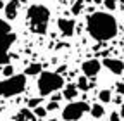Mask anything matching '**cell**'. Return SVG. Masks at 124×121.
I'll list each match as a JSON object with an SVG mask.
<instances>
[{
  "label": "cell",
  "instance_id": "cell-9",
  "mask_svg": "<svg viewBox=\"0 0 124 121\" xmlns=\"http://www.w3.org/2000/svg\"><path fill=\"white\" fill-rule=\"evenodd\" d=\"M103 66L112 74H117V76L124 73V62L121 59H103Z\"/></svg>",
  "mask_w": 124,
  "mask_h": 121
},
{
  "label": "cell",
  "instance_id": "cell-1",
  "mask_svg": "<svg viewBox=\"0 0 124 121\" xmlns=\"http://www.w3.org/2000/svg\"><path fill=\"white\" fill-rule=\"evenodd\" d=\"M86 31L97 42H108L117 35V21L112 14L93 12L86 19Z\"/></svg>",
  "mask_w": 124,
  "mask_h": 121
},
{
  "label": "cell",
  "instance_id": "cell-21",
  "mask_svg": "<svg viewBox=\"0 0 124 121\" xmlns=\"http://www.w3.org/2000/svg\"><path fill=\"white\" fill-rule=\"evenodd\" d=\"M45 109H46V111H57V109H59V104H57V102H48V105H46Z\"/></svg>",
  "mask_w": 124,
  "mask_h": 121
},
{
  "label": "cell",
  "instance_id": "cell-17",
  "mask_svg": "<svg viewBox=\"0 0 124 121\" xmlns=\"http://www.w3.org/2000/svg\"><path fill=\"white\" fill-rule=\"evenodd\" d=\"M103 5L107 10H116L117 9V0H103Z\"/></svg>",
  "mask_w": 124,
  "mask_h": 121
},
{
  "label": "cell",
  "instance_id": "cell-24",
  "mask_svg": "<svg viewBox=\"0 0 124 121\" xmlns=\"http://www.w3.org/2000/svg\"><path fill=\"white\" fill-rule=\"evenodd\" d=\"M119 116H121V118H124V105H122L121 111H119Z\"/></svg>",
  "mask_w": 124,
  "mask_h": 121
},
{
  "label": "cell",
  "instance_id": "cell-16",
  "mask_svg": "<svg viewBox=\"0 0 124 121\" xmlns=\"http://www.w3.org/2000/svg\"><path fill=\"white\" fill-rule=\"evenodd\" d=\"M71 12L74 14V16L81 14L83 12V0H76V2L72 4V7H71Z\"/></svg>",
  "mask_w": 124,
  "mask_h": 121
},
{
  "label": "cell",
  "instance_id": "cell-15",
  "mask_svg": "<svg viewBox=\"0 0 124 121\" xmlns=\"http://www.w3.org/2000/svg\"><path fill=\"white\" fill-rule=\"evenodd\" d=\"M76 86H78V90H86L90 88V83H88V78L86 76H81V78H78V83H76Z\"/></svg>",
  "mask_w": 124,
  "mask_h": 121
},
{
  "label": "cell",
  "instance_id": "cell-19",
  "mask_svg": "<svg viewBox=\"0 0 124 121\" xmlns=\"http://www.w3.org/2000/svg\"><path fill=\"white\" fill-rule=\"evenodd\" d=\"M33 114H35V116H38V118H45V116H46V109H45V107H41V105H38V107L33 111Z\"/></svg>",
  "mask_w": 124,
  "mask_h": 121
},
{
  "label": "cell",
  "instance_id": "cell-3",
  "mask_svg": "<svg viewBox=\"0 0 124 121\" xmlns=\"http://www.w3.org/2000/svg\"><path fill=\"white\" fill-rule=\"evenodd\" d=\"M64 86V78L57 73H50V71H43L38 78V92L41 97L55 94L57 90H60Z\"/></svg>",
  "mask_w": 124,
  "mask_h": 121
},
{
  "label": "cell",
  "instance_id": "cell-2",
  "mask_svg": "<svg viewBox=\"0 0 124 121\" xmlns=\"http://www.w3.org/2000/svg\"><path fill=\"white\" fill-rule=\"evenodd\" d=\"M48 21H50V10L45 5L36 4L28 9V26L33 33L45 35L46 28H48Z\"/></svg>",
  "mask_w": 124,
  "mask_h": 121
},
{
  "label": "cell",
  "instance_id": "cell-8",
  "mask_svg": "<svg viewBox=\"0 0 124 121\" xmlns=\"http://www.w3.org/2000/svg\"><path fill=\"white\" fill-rule=\"evenodd\" d=\"M59 26V31L64 35V36H72L74 35V29H76V23L74 19H66V17H60L57 21Z\"/></svg>",
  "mask_w": 124,
  "mask_h": 121
},
{
  "label": "cell",
  "instance_id": "cell-27",
  "mask_svg": "<svg viewBox=\"0 0 124 121\" xmlns=\"http://www.w3.org/2000/svg\"><path fill=\"white\" fill-rule=\"evenodd\" d=\"M121 2H124V0H121Z\"/></svg>",
  "mask_w": 124,
  "mask_h": 121
},
{
  "label": "cell",
  "instance_id": "cell-23",
  "mask_svg": "<svg viewBox=\"0 0 124 121\" xmlns=\"http://www.w3.org/2000/svg\"><path fill=\"white\" fill-rule=\"evenodd\" d=\"M50 99H52V102H59L62 99V95L60 94H54V97H50Z\"/></svg>",
  "mask_w": 124,
  "mask_h": 121
},
{
  "label": "cell",
  "instance_id": "cell-22",
  "mask_svg": "<svg viewBox=\"0 0 124 121\" xmlns=\"http://www.w3.org/2000/svg\"><path fill=\"white\" fill-rule=\"evenodd\" d=\"M108 121H121V116H119V112H117V111L110 112V118H108Z\"/></svg>",
  "mask_w": 124,
  "mask_h": 121
},
{
  "label": "cell",
  "instance_id": "cell-25",
  "mask_svg": "<svg viewBox=\"0 0 124 121\" xmlns=\"http://www.w3.org/2000/svg\"><path fill=\"white\" fill-rule=\"evenodd\" d=\"M0 9H5V4L2 2V0H0Z\"/></svg>",
  "mask_w": 124,
  "mask_h": 121
},
{
  "label": "cell",
  "instance_id": "cell-26",
  "mask_svg": "<svg viewBox=\"0 0 124 121\" xmlns=\"http://www.w3.org/2000/svg\"><path fill=\"white\" fill-rule=\"evenodd\" d=\"M90 2V0H88ZM91 2H95V4H100V2H103V0H91Z\"/></svg>",
  "mask_w": 124,
  "mask_h": 121
},
{
  "label": "cell",
  "instance_id": "cell-20",
  "mask_svg": "<svg viewBox=\"0 0 124 121\" xmlns=\"http://www.w3.org/2000/svg\"><path fill=\"white\" fill-rule=\"evenodd\" d=\"M2 73L5 74L7 78H10V76H14V68H12V64H7L4 69H2Z\"/></svg>",
  "mask_w": 124,
  "mask_h": 121
},
{
  "label": "cell",
  "instance_id": "cell-6",
  "mask_svg": "<svg viewBox=\"0 0 124 121\" xmlns=\"http://www.w3.org/2000/svg\"><path fill=\"white\" fill-rule=\"evenodd\" d=\"M88 111H90V105L86 102H71L62 109V119L64 121H78Z\"/></svg>",
  "mask_w": 124,
  "mask_h": 121
},
{
  "label": "cell",
  "instance_id": "cell-5",
  "mask_svg": "<svg viewBox=\"0 0 124 121\" xmlns=\"http://www.w3.org/2000/svg\"><path fill=\"white\" fill-rule=\"evenodd\" d=\"M26 88V74H14L0 81V97H12Z\"/></svg>",
  "mask_w": 124,
  "mask_h": 121
},
{
  "label": "cell",
  "instance_id": "cell-12",
  "mask_svg": "<svg viewBox=\"0 0 124 121\" xmlns=\"http://www.w3.org/2000/svg\"><path fill=\"white\" fill-rule=\"evenodd\" d=\"M78 95V86L76 83H69L64 86V99H74Z\"/></svg>",
  "mask_w": 124,
  "mask_h": 121
},
{
  "label": "cell",
  "instance_id": "cell-18",
  "mask_svg": "<svg viewBox=\"0 0 124 121\" xmlns=\"http://www.w3.org/2000/svg\"><path fill=\"white\" fill-rule=\"evenodd\" d=\"M40 102H41L40 97H38V99H29V100H28V107H29V109H36L38 105H40Z\"/></svg>",
  "mask_w": 124,
  "mask_h": 121
},
{
  "label": "cell",
  "instance_id": "cell-14",
  "mask_svg": "<svg viewBox=\"0 0 124 121\" xmlns=\"http://www.w3.org/2000/svg\"><path fill=\"white\" fill-rule=\"evenodd\" d=\"M98 100L102 102V104H108V102H110L112 100V92H110V90H100V92H98Z\"/></svg>",
  "mask_w": 124,
  "mask_h": 121
},
{
  "label": "cell",
  "instance_id": "cell-7",
  "mask_svg": "<svg viewBox=\"0 0 124 121\" xmlns=\"http://www.w3.org/2000/svg\"><path fill=\"white\" fill-rule=\"evenodd\" d=\"M81 69H83V74L86 78H95L102 69V62L97 59H88L81 64Z\"/></svg>",
  "mask_w": 124,
  "mask_h": 121
},
{
  "label": "cell",
  "instance_id": "cell-13",
  "mask_svg": "<svg viewBox=\"0 0 124 121\" xmlns=\"http://www.w3.org/2000/svg\"><path fill=\"white\" fill-rule=\"evenodd\" d=\"M103 112H105V109H103V104H93L91 107H90V114L95 118V119H98V118H102L103 116Z\"/></svg>",
  "mask_w": 124,
  "mask_h": 121
},
{
  "label": "cell",
  "instance_id": "cell-4",
  "mask_svg": "<svg viewBox=\"0 0 124 121\" xmlns=\"http://www.w3.org/2000/svg\"><path fill=\"white\" fill-rule=\"evenodd\" d=\"M14 42L16 33L12 31V26L5 19H0V64H9V49Z\"/></svg>",
  "mask_w": 124,
  "mask_h": 121
},
{
  "label": "cell",
  "instance_id": "cell-10",
  "mask_svg": "<svg viewBox=\"0 0 124 121\" xmlns=\"http://www.w3.org/2000/svg\"><path fill=\"white\" fill-rule=\"evenodd\" d=\"M17 9H19V0H9V2L5 4V9H4L5 17L9 21L16 19V17H17Z\"/></svg>",
  "mask_w": 124,
  "mask_h": 121
},
{
  "label": "cell",
  "instance_id": "cell-11",
  "mask_svg": "<svg viewBox=\"0 0 124 121\" xmlns=\"http://www.w3.org/2000/svg\"><path fill=\"white\" fill-rule=\"evenodd\" d=\"M41 64L40 62H33V64H29L28 68H26V71H24V74L26 76H35V74H41L43 71H41Z\"/></svg>",
  "mask_w": 124,
  "mask_h": 121
}]
</instances>
